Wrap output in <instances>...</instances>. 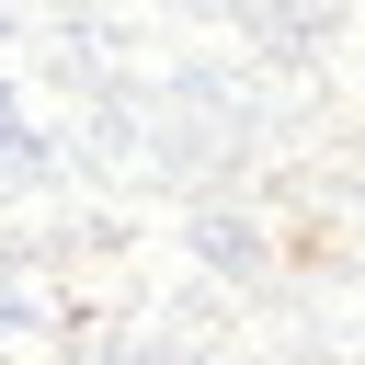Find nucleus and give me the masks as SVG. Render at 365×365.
<instances>
[{
    "mask_svg": "<svg viewBox=\"0 0 365 365\" xmlns=\"http://www.w3.org/2000/svg\"><path fill=\"white\" fill-rule=\"evenodd\" d=\"M0 365H11V354H0Z\"/></svg>",
    "mask_w": 365,
    "mask_h": 365,
    "instance_id": "nucleus-2",
    "label": "nucleus"
},
{
    "mask_svg": "<svg viewBox=\"0 0 365 365\" xmlns=\"http://www.w3.org/2000/svg\"><path fill=\"white\" fill-rule=\"evenodd\" d=\"M0 160H34V125H23V91L0 80Z\"/></svg>",
    "mask_w": 365,
    "mask_h": 365,
    "instance_id": "nucleus-1",
    "label": "nucleus"
}]
</instances>
